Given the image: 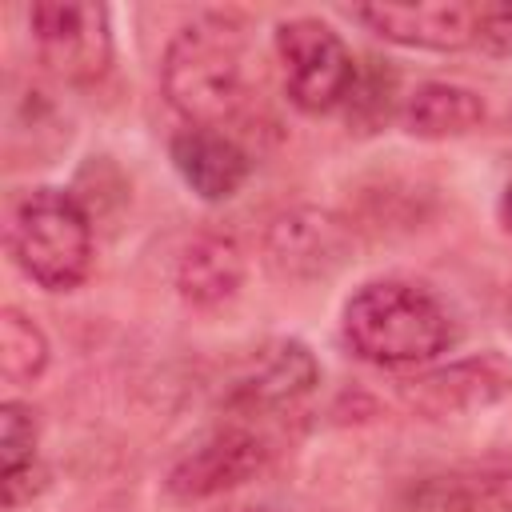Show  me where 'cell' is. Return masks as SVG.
I'll return each mask as SVG.
<instances>
[{
  "instance_id": "1",
  "label": "cell",
  "mask_w": 512,
  "mask_h": 512,
  "mask_svg": "<svg viewBox=\"0 0 512 512\" xmlns=\"http://www.w3.org/2000/svg\"><path fill=\"white\" fill-rule=\"evenodd\" d=\"M344 344L376 368H420L456 340L448 308L420 284L372 280L344 304Z\"/></svg>"
},
{
  "instance_id": "2",
  "label": "cell",
  "mask_w": 512,
  "mask_h": 512,
  "mask_svg": "<svg viewBox=\"0 0 512 512\" xmlns=\"http://www.w3.org/2000/svg\"><path fill=\"white\" fill-rule=\"evenodd\" d=\"M160 88L188 128H220L244 104V40L228 20L184 24L160 60Z\"/></svg>"
},
{
  "instance_id": "3",
  "label": "cell",
  "mask_w": 512,
  "mask_h": 512,
  "mask_svg": "<svg viewBox=\"0 0 512 512\" xmlns=\"http://www.w3.org/2000/svg\"><path fill=\"white\" fill-rule=\"evenodd\" d=\"M8 252L36 288L72 292L92 268V216L68 188H32L12 208Z\"/></svg>"
},
{
  "instance_id": "4",
  "label": "cell",
  "mask_w": 512,
  "mask_h": 512,
  "mask_svg": "<svg viewBox=\"0 0 512 512\" xmlns=\"http://www.w3.org/2000/svg\"><path fill=\"white\" fill-rule=\"evenodd\" d=\"M276 60L288 104L308 116L340 108L356 88L352 48L332 24L316 16H296L276 24Z\"/></svg>"
},
{
  "instance_id": "5",
  "label": "cell",
  "mask_w": 512,
  "mask_h": 512,
  "mask_svg": "<svg viewBox=\"0 0 512 512\" xmlns=\"http://www.w3.org/2000/svg\"><path fill=\"white\" fill-rule=\"evenodd\" d=\"M32 48L64 84H96L112 68V28L100 4L40 0L28 8Z\"/></svg>"
},
{
  "instance_id": "6",
  "label": "cell",
  "mask_w": 512,
  "mask_h": 512,
  "mask_svg": "<svg viewBox=\"0 0 512 512\" xmlns=\"http://www.w3.org/2000/svg\"><path fill=\"white\" fill-rule=\"evenodd\" d=\"M264 256L284 280H324L352 256V232L324 208H288L268 224Z\"/></svg>"
},
{
  "instance_id": "7",
  "label": "cell",
  "mask_w": 512,
  "mask_h": 512,
  "mask_svg": "<svg viewBox=\"0 0 512 512\" xmlns=\"http://www.w3.org/2000/svg\"><path fill=\"white\" fill-rule=\"evenodd\" d=\"M264 464H268V444L256 432L220 428L172 464L168 492L176 500H212L220 492H232V488L256 480Z\"/></svg>"
},
{
  "instance_id": "8",
  "label": "cell",
  "mask_w": 512,
  "mask_h": 512,
  "mask_svg": "<svg viewBox=\"0 0 512 512\" xmlns=\"http://www.w3.org/2000/svg\"><path fill=\"white\" fill-rule=\"evenodd\" d=\"M352 16L368 32H376L380 40L400 44V48L460 52V48H476L480 4H452V0H432V4H364V8H352Z\"/></svg>"
},
{
  "instance_id": "9",
  "label": "cell",
  "mask_w": 512,
  "mask_h": 512,
  "mask_svg": "<svg viewBox=\"0 0 512 512\" xmlns=\"http://www.w3.org/2000/svg\"><path fill=\"white\" fill-rule=\"evenodd\" d=\"M508 392H512V360H504L500 352L468 356V360H456L448 368L424 372L404 384V396L432 416L484 408V404L504 400Z\"/></svg>"
},
{
  "instance_id": "10",
  "label": "cell",
  "mask_w": 512,
  "mask_h": 512,
  "mask_svg": "<svg viewBox=\"0 0 512 512\" xmlns=\"http://www.w3.org/2000/svg\"><path fill=\"white\" fill-rule=\"evenodd\" d=\"M176 176L208 204L232 200L252 176V156L220 128H184L168 144Z\"/></svg>"
},
{
  "instance_id": "11",
  "label": "cell",
  "mask_w": 512,
  "mask_h": 512,
  "mask_svg": "<svg viewBox=\"0 0 512 512\" xmlns=\"http://www.w3.org/2000/svg\"><path fill=\"white\" fill-rule=\"evenodd\" d=\"M320 380V368L312 360V352L300 340H280L272 344L256 368L236 380L232 388V404H240L244 412H272V408H288L296 400H304Z\"/></svg>"
},
{
  "instance_id": "12",
  "label": "cell",
  "mask_w": 512,
  "mask_h": 512,
  "mask_svg": "<svg viewBox=\"0 0 512 512\" xmlns=\"http://www.w3.org/2000/svg\"><path fill=\"white\" fill-rule=\"evenodd\" d=\"M244 284V252L224 232H200L176 260V288L192 308H216Z\"/></svg>"
},
{
  "instance_id": "13",
  "label": "cell",
  "mask_w": 512,
  "mask_h": 512,
  "mask_svg": "<svg viewBox=\"0 0 512 512\" xmlns=\"http://www.w3.org/2000/svg\"><path fill=\"white\" fill-rule=\"evenodd\" d=\"M404 512H512V472H444L404 492Z\"/></svg>"
},
{
  "instance_id": "14",
  "label": "cell",
  "mask_w": 512,
  "mask_h": 512,
  "mask_svg": "<svg viewBox=\"0 0 512 512\" xmlns=\"http://www.w3.org/2000/svg\"><path fill=\"white\" fill-rule=\"evenodd\" d=\"M400 124L416 140H456L484 124V100L464 84L428 80L404 100Z\"/></svg>"
},
{
  "instance_id": "15",
  "label": "cell",
  "mask_w": 512,
  "mask_h": 512,
  "mask_svg": "<svg viewBox=\"0 0 512 512\" xmlns=\"http://www.w3.org/2000/svg\"><path fill=\"white\" fill-rule=\"evenodd\" d=\"M48 368V336L20 308L0 312V376L8 384H32Z\"/></svg>"
},
{
  "instance_id": "16",
  "label": "cell",
  "mask_w": 512,
  "mask_h": 512,
  "mask_svg": "<svg viewBox=\"0 0 512 512\" xmlns=\"http://www.w3.org/2000/svg\"><path fill=\"white\" fill-rule=\"evenodd\" d=\"M36 464V416L20 400L0 404V472Z\"/></svg>"
},
{
  "instance_id": "17",
  "label": "cell",
  "mask_w": 512,
  "mask_h": 512,
  "mask_svg": "<svg viewBox=\"0 0 512 512\" xmlns=\"http://www.w3.org/2000/svg\"><path fill=\"white\" fill-rule=\"evenodd\" d=\"M476 48L488 56H512V4H480Z\"/></svg>"
},
{
  "instance_id": "18",
  "label": "cell",
  "mask_w": 512,
  "mask_h": 512,
  "mask_svg": "<svg viewBox=\"0 0 512 512\" xmlns=\"http://www.w3.org/2000/svg\"><path fill=\"white\" fill-rule=\"evenodd\" d=\"M48 488V472H44V464L36 460V464H24V468H16V472H0V496H4V508H24V504H32L40 492Z\"/></svg>"
},
{
  "instance_id": "19",
  "label": "cell",
  "mask_w": 512,
  "mask_h": 512,
  "mask_svg": "<svg viewBox=\"0 0 512 512\" xmlns=\"http://www.w3.org/2000/svg\"><path fill=\"white\" fill-rule=\"evenodd\" d=\"M500 224H504V232H512V176H508V184L500 192Z\"/></svg>"
}]
</instances>
